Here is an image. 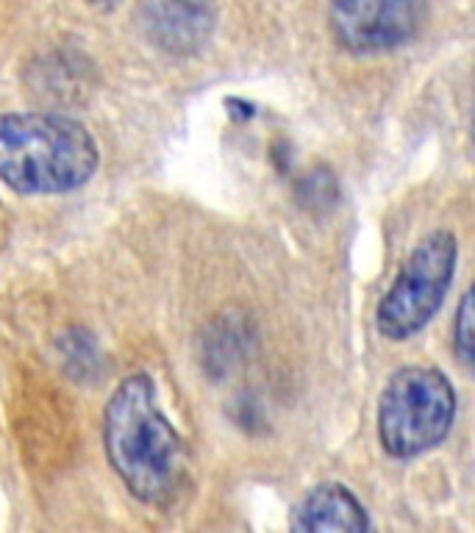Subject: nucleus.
<instances>
[{
	"label": "nucleus",
	"instance_id": "f257e3e1",
	"mask_svg": "<svg viewBox=\"0 0 475 533\" xmlns=\"http://www.w3.org/2000/svg\"><path fill=\"white\" fill-rule=\"evenodd\" d=\"M103 447L114 475L142 503H164L184 470V439L164 417L148 372H131L103 409Z\"/></svg>",
	"mask_w": 475,
	"mask_h": 533
},
{
	"label": "nucleus",
	"instance_id": "f03ea898",
	"mask_svg": "<svg viewBox=\"0 0 475 533\" xmlns=\"http://www.w3.org/2000/svg\"><path fill=\"white\" fill-rule=\"evenodd\" d=\"M95 137L56 112L0 114V181L17 195H67L98 173Z\"/></svg>",
	"mask_w": 475,
	"mask_h": 533
},
{
	"label": "nucleus",
	"instance_id": "7ed1b4c3",
	"mask_svg": "<svg viewBox=\"0 0 475 533\" xmlns=\"http://www.w3.org/2000/svg\"><path fill=\"white\" fill-rule=\"evenodd\" d=\"M456 409V389L445 372L425 364L400 367L378 400V442L392 459H417L448 439Z\"/></svg>",
	"mask_w": 475,
	"mask_h": 533
},
{
	"label": "nucleus",
	"instance_id": "20e7f679",
	"mask_svg": "<svg viewBox=\"0 0 475 533\" xmlns=\"http://www.w3.org/2000/svg\"><path fill=\"white\" fill-rule=\"evenodd\" d=\"M459 264V239L434 231L420 239L375 309V328L389 342H406L437 317Z\"/></svg>",
	"mask_w": 475,
	"mask_h": 533
},
{
	"label": "nucleus",
	"instance_id": "39448f33",
	"mask_svg": "<svg viewBox=\"0 0 475 533\" xmlns=\"http://www.w3.org/2000/svg\"><path fill=\"white\" fill-rule=\"evenodd\" d=\"M428 0H331L328 28L339 48L373 56L403 48L423 28Z\"/></svg>",
	"mask_w": 475,
	"mask_h": 533
},
{
	"label": "nucleus",
	"instance_id": "423d86ee",
	"mask_svg": "<svg viewBox=\"0 0 475 533\" xmlns=\"http://www.w3.org/2000/svg\"><path fill=\"white\" fill-rule=\"evenodd\" d=\"M139 28L153 48L173 56H195L217 28L214 0H139Z\"/></svg>",
	"mask_w": 475,
	"mask_h": 533
},
{
	"label": "nucleus",
	"instance_id": "0eeeda50",
	"mask_svg": "<svg viewBox=\"0 0 475 533\" xmlns=\"http://www.w3.org/2000/svg\"><path fill=\"white\" fill-rule=\"evenodd\" d=\"M289 533H378V528L350 486L323 481L295 503Z\"/></svg>",
	"mask_w": 475,
	"mask_h": 533
},
{
	"label": "nucleus",
	"instance_id": "6e6552de",
	"mask_svg": "<svg viewBox=\"0 0 475 533\" xmlns=\"http://www.w3.org/2000/svg\"><path fill=\"white\" fill-rule=\"evenodd\" d=\"M250 345H253V328L242 314H220L203 328L198 339V359L203 372L223 381L228 372H234L248 359Z\"/></svg>",
	"mask_w": 475,
	"mask_h": 533
},
{
	"label": "nucleus",
	"instance_id": "1a4fd4ad",
	"mask_svg": "<svg viewBox=\"0 0 475 533\" xmlns=\"http://www.w3.org/2000/svg\"><path fill=\"white\" fill-rule=\"evenodd\" d=\"M295 195H298V203L306 211L312 214H325L331 211L339 203V181L331 167L325 164H317L309 173H303L298 178V186H295Z\"/></svg>",
	"mask_w": 475,
	"mask_h": 533
},
{
	"label": "nucleus",
	"instance_id": "9d476101",
	"mask_svg": "<svg viewBox=\"0 0 475 533\" xmlns=\"http://www.w3.org/2000/svg\"><path fill=\"white\" fill-rule=\"evenodd\" d=\"M59 356H62L64 370L73 381H87V378H92V372L98 370V345H95V336L89 334L87 328L64 331L62 339H59Z\"/></svg>",
	"mask_w": 475,
	"mask_h": 533
},
{
	"label": "nucleus",
	"instance_id": "9b49d317",
	"mask_svg": "<svg viewBox=\"0 0 475 533\" xmlns=\"http://www.w3.org/2000/svg\"><path fill=\"white\" fill-rule=\"evenodd\" d=\"M453 350L462 364L475 361V295L473 289H467L459 300V309L453 317Z\"/></svg>",
	"mask_w": 475,
	"mask_h": 533
},
{
	"label": "nucleus",
	"instance_id": "f8f14e48",
	"mask_svg": "<svg viewBox=\"0 0 475 533\" xmlns=\"http://www.w3.org/2000/svg\"><path fill=\"white\" fill-rule=\"evenodd\" d=\"M123 0H87L89 9H95V12H112V9H117Z\"/></svg>",
	"mask_w": 475,
	"mask_h": 533
}]
</instances>
